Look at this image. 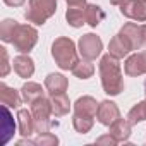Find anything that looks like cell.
<instances>
[{
	"label": "cell",
	"instance_id": "obj_28",
	"mask_svg": "<svg viewBox=\"0 0 146 146\" xmlns=\"http://www.w3.org/2000/svg\"><path fill=\"white\" fill-rule=\"evenodd\" d=\"M0 53H2V69H0V78H5L11 70V64H9V55H7V50L2 46L0 48Z\"/></svg>",
	"mask_w": 146,
	"mask_h": 146
},
{
	"label": "cell",
	"instance_id": "obj_9",
	"mask_svg": "<svg viewBox=\"0 0 146 146\" xmlns=\"http://www.w3.org/2000/svg\"><path fill=\"white\" fill-rule=\"evenodd\" d=\"M132 52V45H131V41L119 31L112 40H110V43H108V53L110 55H113V57H117L119 60L120 58H124L125 55H129Z\"/></svg>",
	"mask_w": 146,
	"mask_h": 146
},
{
	"label": "cell",
	"instance_id": "obj_14",
	"mask_svg": "<svg viewBox=\"0 0 146 146\" xmlns=\"http://www.w3.org/2000/svg\"><path fill=\"white\" fill-rule=\"evenodd\" d=\"M17 125H19V134L23 137H29L33 132H36V127H35V117L29 110H24L21 108L17 112Z\"/></svg>",
	"mask_w": 146,
	"mask_h": 146
},
{
	"label": "cell",
	"instance_id": "obj_22",
	"mask_svg": "<svg viewBox=\"0 0 146 146\" xmlns=\"http://www.w3.org/2000/svg\"><path fill=\"white\" fill-rule=\"evenodd\" d=\"M72 74L79 79H88L95 74V65L91 64V60L88 58H79L78 64L72 67Z\"/></svg>",
	"mask_w": 146,
	"mask_h": 146
},
{
	"label": "cell",
	"instance_id": "obj_6",
	"mask_svg": "<svg viewBox=\"0 0 146 146\" xmlns=\"http://www.w3.org/2000/svg\"><path fill=\"white\" fill-rule=\"evenodd\" d=\"M79 53L83 58H88V60H95L96 57H100L102 50H103V43H102V38L96 36L95 33H88L84 36H81L79 40Z\"/></svg>",
	"mask_w": 146,
	"mask_h": 146
},
{
	"label": "cell",
	"instance_id": "obj_5",
	"mask_svg": "<svg viewBox=\"0 0 146 146\" xmlns=\"http://www.w3.org/2000/svg\"><path fill=\"white\" fill-rule=\"evenodd\" d=\"M38 43V31L31 24H19L14 35L12 45L19 53H29Z\"/></svg>",
	"mask_w": 146,
	"mask_h": 146
},
{
	"label": "cell",
	"instance_id": "obj_2",
	"mask_svg": "<svg viewBox=\"0 0 146 146\" xmlns=\"http://www.w3.org/2000/svg\"><path fill=\"white\" fill-rule=\"evenodd\" d=\"M52 57L55 64L64 70H72V67L79 60L74 41L67 36H60L52 43Z\"/></svg>",
	"mask_w": 146,
	"mask_h": 146
},
{
	"label": "cell",
	"instance_id": "obj_34",
	"mask_svg": "<svg viewBox=\"0 0 146 146\" xmlns=\"http://www.w3.org/2000/svg\"><path fill=\"white\" fill-rule=\"evenodd\" d=\"M144 102H146V81H144Z\"/></svg>",
	"mask_w": 146,
	"mask_h": 146
},
{
	"label": "cell",
	"instance_id": "obj_29",
	"mask_svg": "<svg viewBox=\"0 0 146 146\" xmlns=\"http://www.w3.org/2000/svg\"><path fill=\"white\" fill-rule=\"evenodd\" d=\"M96 144H117V139L108 132V134H105V136H100V137L96 139Z\"/></svg>",
	"mask_w": 146,
	"mask_h": 146
},
{
	"label": "cell",
	"instance_id": "obj_23",
	"mask_svg": "<svg viewBox=\"0 0 146 146\" xmlns=\"http://www.w3.org/2000/svg\"><path fill=\"white\" fill-rule=\"evenodd\" d=\"M103 19H105V12L100 5L86 4V24H90L91 28H96Z\"/></svg>",
	"mask_w": 146,
	"mask_h": 146
},
{
	"label": "cell",
	"instance_id": "obj_7",
	"mask_svg": "<svg viewBox=\"0 0 146 146\" xmlns=\"http://www.w3.org/2000/svg\"><path fill=\"white\" fill-rule=\"evenodd\" d=\"M120 12L127 19L146 23V0H125L120 5Z\"/></svg>",
	"mask_w": 146,
	"mask_h": 146
},
{
	"label": "cell",
	"instance_id": "obj_19",
	"mask_svg": "<svg viewBox=\"0 0 146 146\" xmlns=\"http://www.w3.org/2000/svg\"><path fill=\"white\" fill-rule=\"evenodd\" d=\"M50 102H52V115L55 117H64L69 113L70 110V102L69 96L65 93L60 95H50Z\"/></svg>",
	"mask_w": 146,
	"mask_h": 146
},
{
	"label": "cell",
	"instance_id": "obj_30",
	"mask_svg": "<svg viewBox=\"0 0 146 146\" xmlns=\"http://www.w3.org/2000/svg\"><path fill=\"white\" fill-rule=\"evenodd\" d=\"M26 0H4V4L9 5V7H21Z\"/></svg>",
	"mask_w": 146,
	"mask_h": 146
},
{
	"label": "cell",
	"instance_id": "obj_32",
	"mask_svg": "<svg viewBox=\"0 0 146 146\" xmlns=\"http://www.w3.org/2000/svg\"><path fill=\"white\" fill-rule=\"evenodd\" d=\"M141 31H143V41H144V46H146V24H141Z\"/></svg>",
	"mask_w": 146,
	"mask_h": 146
},
{
	"label": "cell",
	"instance_id": "obj_18",
	"mask_svg": "<svg viewBox=\"0 0 146 146\" xmlns=\"http://www.w3.org/2000/svg\"><path fill=\"white\" fill-rule=\"evenodd\" d=\"M98 105H100V103H96V100H95L93 96H81V98H78V102L74 103V113L96 117Z\"/></svg>",
	"mask_w": 146,
	"mask_h": 146
},
{
	"label": "cell",
	"instance_id": "obj_20",
	"mask_svg": "<svg viewBox=\"0 0 146 146\" xmlns=\"http://www.w3.org/2000/svg\"><path fill=\"white\" fill-rule=\"evenodd\" d=\"M21 96H23L24 103L33 105L36 100H40L41 96H45V91H43L41 84H38V83H26L21 88Z\"/></svg>",
	"mask_w": 146,
	"mask_h": 146
},
{
	"label": "cell",
	"instance_id": "obj_25",
	"mask_svg": "<svg viewBox=\"0 0 146 146\" xmlns=\"http://www.w3.org/2000/svg\"><path fill=\"white\" fill-rule=\"evenodd\" d=\"M127 120H129L132 125H136L137 122L146 120V102H144V100L139 102V103H136V105L129 110V113H127Z\"/></svg>",
	"mask_w": 146,
	"mask_h": 146
},
{
	"label": "cell",
	"instance_id": "obj_33",
	"mask_svg": "<svg viewBox=\"0 0 146 146\" xmlns=\"http://www.w3.org/2000/svg\"><path fill=\"white\" fill-rule=\"evenodd\" d=\"M124 2H125V0H110V4H112V5H119V7H120Z\"/></svg>",
	"mask_w": 146,
	"mask_h": 146
},
{
	"label": "cell",
	"instance_id": "obj_3",
	"mask_svg": "<svg viewBox=\"0 0 146 146\" xmlns=\"http://www.w3.org/2000/svg\"><path fill=\"white\" fill-rule=\"evenodd\" d=\"M55 12H57V0H29L28 9L24 11V17L28 23L43 26Z\"/></svg>",
	"mask_w": 146,
	"mask_h": 146
},
{
	"label": "cell",
	"instance_id": "obj_13",
	"mask_svg": "<svg viewBox=\"0 0 146 146\" xmlns=\"http://www.w3.org/2000/svg\"><path fill=\"white\" fill-rule=\"evenodd\" d=\"M69 86V81L64 74H57V72H52L45 78V88L50 95H60L65 93Z\"/></svg>",
	"mask_w": 146,
	"mask_h": 146
},
{
	"label": "cell",
	"instance_id": "obj_24",
	"mask_svg": "<svg viewBox=\"0 0 146 146\" xmlns=\"http://www.w3.org/2000/svg\"><path fill=\"white\" fill-rule=\"evenodd\" d=\"M93 124H95V117H90V115H81V113H74L72 117V125L74 129L79 132V134H86L93 129Z\"/></svg>",
	"mask_w": 146,
	"mask_h": 146
},
{
	"label": "cell",
	"instance_id": "obj_8",
	"mask_svg": "<svg viewBox=\"0 0 146 146\" xmlns=\"http://www.w3.org/2000/svg\"><path fill=\"white\" fill-rule=\"evenodd\" d=\"M96 119L102 125L110 127L117 119H120V110L117 107V103L110 102V100H103L98 105V112H96Z\"/></svg>",
	"mask_w": 146,
	"mask_h": 146
},
{
	"label": "cell",
	"instance_id": "obj_1",
	"mask_svg": "<svg viewBox=\"0 0 146 146\" xmlns=\"http://www.w3.org/2000/svg\"><path fill=\"white\" fill-rule=\"evenodd\" d=\"M100 78H102V88L107 95L117 96L124 91V78L120 70V62L117 57L107 53L100 58L98 64Z\"/></svg>",
	"mask_w": 146,
	"mask_h": 146
},
{
	"label": "cell",
	"instance_id": "obj_26",
	"mask_svg": "<svg viewBox=\"0 0 146 146\" xmlns=\"http://www.w3.org/2000/svg\"><path fill=\"white\" fill-rule=\"evenodd\" d=\"M2 112H4L2 132H4V143H7V141L11 139V136H12V132H14L16 125H14V120H12V115H11V112H9V107H7V105H4Z\"/></svg>",
	"mask_w": 146,
	"mask_h": 146
},
{
	"label": "cell",
	"instance_id": "obj_17",
	"mask_svg": "<svg viewBox=\"0 0 146 146\" xmlns=\"http://www.w3.org/2000/svg\"><path fill=\"white\" fill-rule=\"evenodd\" d=\"M65 19L69 26L81 28L83 24H86V5H69L65 12Z\"/></svg>",
	"mask_w": 146,
	"mask_h": 146
},
{
	"label": "cell",
	"instance_id": "obj_16",
	"mask_svg": "<svg viewBox=\"0 0 146 146\" xmlns=\"http://www.w3.org/2000/svg\"><path fill=\"white\" fill-rule=\"evenodd\" d=\"M131 132H132V124L125 119H117L110 125V134L117 139V143H125L131 137Z\"/></svg>",
	"mask_w": 146,
	"mask_h": 146
},
{
	"label": "cell",
	"instance_id": "obj_21",
	"mask_svg": "<svg viewBox=\"0 0 146 146\" xmlns=\"http://www.w3.org/2000/svg\"><path fill=\"white\" fill-rule=\"evenodd\" d=\"M17 26H19V23L16 19H11V17L4 19L2 24H0V40L4 43H12L14 35L17 31Z\"/></svg>",
	"mask_w": 146,
	"mask_h": 146
},
{
	"label": "cell",
	"instance_id": "obj_15",
	"mask_svg": "<svg viewBox=\"0 0 146 146\" xmlns=\"http://www.w3.org/2000/svg\"><path fill=\"white\" fill-rule=\"evenodd\" d=\"M0 102H2V105H7L11 108H17L23 103L21 91L9 88L5 83H0Z\"/></svg>",
	"mask_w": 146,
	"mask_h": 146
},
{
	"label": "cell",
	"instance_id": "obj_10",
	"mask_svg": "<svg viewBox=\"0 0 146 146\" xmlns=\"http://www.w3.org/2000/svg\"><path fill=\"white\" fill-rule=\"evenodd\" d=\"M124 70L129 78H137L146 74V64H144V55L143 52L132 53L131 57H127V60L124 62Z\"/></svg>",
	"mask_w": 146,
	"mask_h": 146
},
{
	"label": "cell",
	"instance_id": "obj_35",
	"mask_svg": "<svg viewBox=\"0 0 146 146\" xmlns=\"http://www.w3.org/2000/svg\"><path fill=\"white\" fill-rule=\"evenodd\" d=\"M143 55H144V64H146V50L143 52Z\"/></svg>",
	"mask_w": 146,
	"mask_h": 146
},
{
	"label": "cell",
	"instance_id": "obj_27",
	"mask_svg": "<svg viewBox=\"0 0 146 146\" xmlns=\"http://www.w3.org/2000/svg\"><path fill=\"white\" fill-rule=\"evenodd\" d=\"M35 144L36 146H55L58 144V137L52 132H45V134H40L38 139H35Z\"/></svg>",
	"mask_w": 146,
	"mask_h": 146
},
{
	"label": "cell",
	"instance_id": "obj_31",
	"mask_svg": "<svg viewBox=\"0 0 146 146\" xmlns=\"http://www.w3.org/2000/svg\"><path fill=\"white\" fill-rule=\"evenodd\" d=\"M67 5H86V0H65Z\"/></svg>",
	"mask_w": 146,
	"mask_h": 146
},
{
	"label": "cell",
	"instance_id": "obj_4",
	"mask_svg": "<svg viewBox=\"0 0 146 146\" xmlns=\"http://www.w3.org/2000/svg\"><path fill=\"white\" fill-rule=\"evenodd\" d=\"M31 113L35 117V127L38 134H45L50 132V115H52V102L50 98L41 96L40 100H36L31 105Z\"/></svg>",
	"mask_w": 146,
	"mask_h": 146
},
{
	"label": "cell",
	"instance_id": "obj_12",
	"mask_svg": "<svg viewBox=\"0 0 146 146\" xmlns=\"http://www.w3.org/2000/svg\"><path fill=\"white\" fill-rule=\"evenodd\" d=\"M120 33L131 41L132 45V50H141L144 46V41H143V31H141V26H137L136 23H125L120 29Z\"/></svg>",
	"mask_w": 146,
	"mask_h": 146
},
{
	"label": "cell",
	"instance_id": "obj_11",
	"mask_svg": "<svg viewBox=\"0 0 146 146\" xmlns=\"http://www.w3.org/2000/svg\"><path fill=\"white\" fill-rule=\"evenodd\" d=\"M12 67H14V72L23 79H28V78H31L35 74V62L28 53L17 55L14 58V62H12Z\"/></svg>",
	"mask_w": 146,
	"mask_h": 146
}]
</instances>
